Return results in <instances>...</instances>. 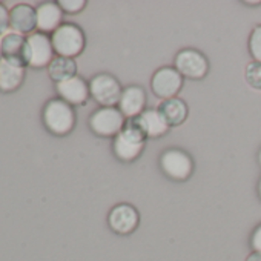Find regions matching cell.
Returning <instances> with one entry per match:
<instances>
[{
	"instance_id": "obj_23",
	"label": "cell",
	"mask_w": 261,
	"mask_h": 261,
	"mask_svg": "<svg viewBox=\"0 0 261 261\" xmlns=\"http://www.w3.org/2000/svg\"><path fill=\"white\" fill-rule=\"evenodd\" d=\"M8 27H10V11L4 4H0V36L7 33Z\"/></svg>"
},
{
	"instance_id": "obj_9",
	"label": "cell",
	"mask_w": 261,
	"mask_h": 261,
	"mask_svg": "<svg viewBox=\"0 0 261 261\" xmlns=\"http://www.w3.org/2000/svg\"><path fill=\"white\" fill-rule=\"evenodd\" d=\"M108 224L112 229V232L118 235H129L139 227L140 214L133 204L118 203L111 209L108 215Z\"/></svg>"
},
{
	"instance_id": "obj_19",
	"label": "cell",
	"mask_w": 261,
	"mask_h": 261,
	"mask_svg": "<svg viewBox=\"0 0 261 261\" xmlns=\"http://www.w3.org/2000/svg\"><path fill=\"white\" fill-rule=\"evenodd\" d=\"M48 74L53 82L62 83L77 75V63L74 59L68 57H54V60L48 66Z\"/></svg>"
},
{
	"instance_id": "obj_26",
	"label": "cell",
	"mask_w": 261,
	"mask_h": 261,
	"mask_svg": "<svg viewBox=\"0 0 261 261\" xmlns=\"http://www.w3.org/2000/svg\"><path fill=\"white\" fill-rule=\"evenodd\" d=\"M247 7H259L261 5V0H256V2H252V0H247V2H243Z\"/></svg>"
},
{
	"instance_id": "obj_2",
	"label": "cell",
	"mask_w": 261,
	"mask_h": 261,
	"mask_svg": "<svg viewBox=\"0 0 261 261\" xmlns=\"http://www.w3.org/2000/svg\"><path fill=\"white\" fill-rule=\"evenodd\" d=\"M42 121L48 133L57 137H65L72 133L77 123V117L71 105H68L62 98H51L43 106Z\"/></svg>"
},
{
	"instance_id": "obj_28",
	"label": "cell",
	"mask_w": 261,
	"mask_h": 261,
	"mask_svg": "<svg viewBox=\"0 0 261 261\" xmlns=\"http://www.w3.org/2000/svg\"><path fill=\"white\" fill-rule=\"evenodd\" d=\"M258 163H259V166H261V148H259V151H258Z\"/></svg>"
},
{
	"instance_id": "obj_24",
	"label": "cell",
	"mask_w": 261,
	"mask_h": 261,
	"mask_svg": "<svg viewBox=\"0 0 261 261\" xmlns=\"http://www.w3.org/2000/svg\"><path fill=\"white\" fill-rule=\"evenodd\" d=\"M250 247L253 252L261 253V224H258L250 235Z\"/></svg>"
},
{
	"instance_id": "obj_3",
	"label": "cell",
	"mask_w": 261,
	"mask_h": 261,
	"mask_svg": "<svg viewBox=\"0 0 261 261\" xmlns=\"http://www.w3.org/2000/svg\"><path fill=\"white\" fill-rule=\"evenodd\" d=\"M51 43L59 57L74 59L83 53L86 46V37L83 30L75 23H63L51 34Z\"/></svg>"
},
{
	"instance_id": "obj_13",
	"label": "cell",
	"mask_w": 261,
	"mask_h": 261,
	"mask_svg": "<svg viewBox=\"0 0 261 261\" xmlns=\"http://www.w3.org/2000/svg\"><path fill=\"white\" fill-rule=\"evenodd\" d=\"M146 91L140 85H130L123 89L118 109L124 115V118L139 117L146 109Z\"/></svg>"
},
{
	"instance_id": "obj_7",
	"label": "cell",
	"mask_w": 261,
	"mask_h": 261,
	"mask_svg": "<svg viewBox=\"0 0 261 261\" xmlns=\"http://www.w3.org/2000/svg\"><path fill=\"white\" fill-rule=\"evenodd\" d=\"M174 68L189 80H201L209 74L207 57L194 48H185L174 57Z\"/></svg>"
},
{
	"instance_id": "obj_20",
	"label": "cell",
	"mask_w": 261,
	"mask_h": 261,
	"mask_svg": "<svg viewBox=\"0 0 261 261\" xmlns=\"http://www.w3.org/2000/svg\"><path fill=\"white\" fill-rule=\"evenodd\" d=\"M244 80L250 88L261 91V63L250 62L244 69Z\"/></svg>"
},
{
	"instance_id": "obj_22",
	"label": "cell",
	"mask_w": 261,
	"mask_h": 261,
	"mask_svg": "<svg viewBox=\"0 0 261 261\" xmlns=\"http://www.w3.org/2000/svg\"><path fill=\"white\" fill-rule=\"evenodd\" d=\"M57 4L62 8V11L66 14H79L88 5L86 0H59Z\"/></svg>"
},
{
	"instance_id": "obj_8",
	"label": "cell",
	"mask_w": 261,
	"mask_h": 261,
	"mask_svg": "<svg viewBox=\"0 0 261 261\" xmlns=\"http://www.w3.org/2000/svg\"><path fill=\"white\" fill-rule=\"evenodd\" d=\"M183 75L174 66H163L154 72L151 79V89L155 97L162 100H169L177 97V94L183 88Z\"/></svg>"
},
{
	"instance_id": "obj_18",
	"label": "cell",
	"mask_w": 261,
	"mask_h": 261,
	"mask_svg": "<svg viewBox=\"0 0 261 261\" xmlns=\"http://www.w3.org/2000/svg\"><path fill=\"white\" fill-rule=\"evenodd\" d=\"M140 123L148 139H160L168 134L169 126L157 108H146L140 115Z\"/></svg>"
},
{
	"instance_id": "obj_12",
	"label": "cell",
	"mask_w": 261,
	"mask_h": 261,
	"mask_svg": "<svg viewBox=\"0 0 261 261\" xmlns=\"http://www.w3.org/2000/svg\"><path fill=\"white\" fill-rule=\"evenodd\" d=\"M56 91L59 94V98L71 106H82L91 97L89 83L79 75L62 83H56Z\"/></svg>"
},
{
	"instance_id": "obj_21",
	"label": "cell",
	"mask_w": 261,
	"mask_h": 261,
	"mask_svg": "<svg viewBox=\"0 0 261 261\" xmlns=\"http://www.w3.org/2000/svg\"><path fill=\"white\" fill-rule=\"evenodd\" d=\"M247 46H249V53H250L253 62L261 63V25H256L252 30V33L249 36Z\"/></svg>"
},
{
	"instance_id": "obj_6",
	"label": "cell",
	"mask_w": 261,
	"mask_h": 261,
	"mask_svg": "<svg viewBox=\"0 0 261 261\" xmlns=\"http://www.w3.org/2000/svg\"><path fill=\"white\" fill-rule=\"evenodd\" d=\"M89 92L100 108H112L118 105L123 88L114 75L100 72L89 80Z\"/></svg>"
},
{
	"instance_id": "obj_15",
	"label": "cell",
	"mask_w": 261,
	"mask_h": 261,
	"mask_svg": "<svg viewBox=\"0 0 261 261\" xmlns=\"http://www.w3.org/2000/svg\"><path fill=\"white\" fill-rule=\"evenodd\" d=\"M37 31L48 34V33H54L57 28H60L63 23V11L59 7L57 2H43L40 4L37 8Z\"/></svg>"
},
{
	"instance_id": "obj_16",
	"label": "cell",
	"mask_w": 261,
	"mask_h": 261,
	"mask_svg": "<svg viewBox=\"0 0 261 261\" xmlns=\"http://www.w3.org/2000/svg\"><path fill=\"white\" fill-rule=\"evenodd\" d=\"M25 80V68L0 57V92L11 94L17 91Z\"/></svg>"
},
{
	"instance_id": "obj_27",
	"label": "cell",
	"mask_w": 261,
	"mask_h": 261,
	"mask_svg": "<svg viewBox=\"0 0 261 261\" xmlns=\"http://www.w3.org/2000/svg\"><path fill=\"white\" fill-rule=\"evenodd\" d=\"M256 192H258V197H259V200H261V177H259L258 185H256Z\"/></svg>"
},
{
	"instance_id": "obj_10",
	"label": "cell",
	"mask_w": 261,
	"mask_h": 261,
	"mask_svg": "<svg viewBox=\"0 0 261 261\" xmlns=\"http://www.w3.org/2000/svg\"><path fill=\"white\" fill-rule=\"evenodd\" d=\"M0 56L2 59L13 62L19 66H30V45L28 37L17 33H10L4 36L0 42Z\"/></svg>"
},
{
	"instance_id": "obj_11",
	"label": "cell",
	"mask_w": 261,
	"mask_h": 261,
	"mask_svg": "<svg viewBox=\"0 0 261 261\" xmlns=\"http://www.w3.org/2000/svg\"><path fill=\"white\" fill-rule=\"evenodd\" d=\"M30 45V68L42 69L48 68L49 63L54 60V48L51 43V37L43 33H33L28 36Z\"/></svg>"
},
{
	"instance_id": "obj_1",
	"label": "cell",
	"mask_w": 261,
	"mask_h": 261,
	"mask_svg": "<svg viewBox=\"0 0 261 261\" xmlns=\"http://www.w3.org/2000/svg\"><path fill=\"white\" fill-rule=\"evenodd\" d=\"M146 134L139 117L126 118L121 133L112 140V152L123 163L136 162L146 148Z\"/></svg>"
},
{
	"instance_id": "obj_17",
	"label": "cell",
	"mask_w": 261,
	"mask_h": 261,
	"mask_svg": "<svg viewBox=\"0 0 261 261\" xmlns=\"http://www.w3.org/2000/svg\"><path fill=\"white\" fill-rule=\"evenodd\" d=\"M157 109L169 127L183 124L189 115V108H188L186 101L178 97H174L169 100H162V103L157 106Z\"/></svg>"
},
{
	"instance_id": "obj_5",
	"label": "cell",
	"mask_w": 261,
	"mask_h": 261,
	"mask_svg": "<svg viewBox=\"0 0 261 261\" xmlns=\"http://www.w3.org/2000/svg\"><path fill=\"white\" fill-rule=\"evenodd\" d=\"M126 123L124 115L120 112L118 108H98L95 109L88 120V126L92 133L103 139H114L117 137Z\"/></svg>"
},
{
	"instance_id": "obj_4",
	"label": "cell",
	"mask_w": 261,
	"mask_h": 261,
	"mask_svg": "<svg viewBox=\"0 0 261 261\" xmlns=\"http://www.w3.org/2000/svg\"><path fill=\"white\" fill-rule=\"evenodd\" d=\"M159 166L163 175L172 181H186L194 174V160L192 157L178 148L166 149L160 154Z\"/></svg>"
},
{
	"instance_id": "obj_14",
	"label": "cell",
	"mask_w": 261,
	"mask_h": 261,
	"mask_svg": "<svg viewBox=\"0 0 261 261\" xmlns=\"http://www.w3.org/2000/svg\"><path fill=\"white\" fill-rule=\"evenodd\" d=\"M10 27L20 36H31L37 30V11L31 5L19 4L10 11Z\"/></svg>"
},
{
	"instance_id": "obj_25",
	"label": "cell",
	"mask_w": 261,
	"mask_h": 261,
	"mask_svg": "<svg viewBox=\"0 0 261 261\" xmlns=\"http://www.w3.org/2000/svg\"><path fill=\"white\" fill-rule=\"evenodd\" d=\"M246 261H261V253L259 252H252L247 255Z\"/></svg>"
}]
</instances>
